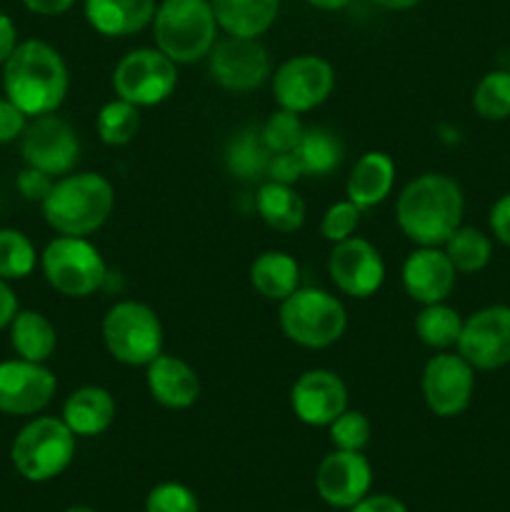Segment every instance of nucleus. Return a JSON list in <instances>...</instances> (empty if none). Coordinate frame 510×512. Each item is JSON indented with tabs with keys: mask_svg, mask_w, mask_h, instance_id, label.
Here are the masks:
<instances>
[{
	"mask_svg": "<svg viewBox=\"0 0 510 512\" xmlns=\"http://www.w3.org/2000/svg\"><path fill=\"white\" fill-rule=\"evenodd\" d=\"M145 385L150 398L168 410H188L200 398V378L188 360L160 353L145 365Z\"/></svg>",
	"mask_w": 510,
	"mask_h": 512,
	"instance_id": "20",
	"label": "nucleus"
},
{
	"mask_svg": "<svg viewBox=\"0 0 510 512\" xmlns=\"http://www.w3.org/2000/svg\"><path fill=\"white\" fill-rule=\"evenodd\" d=\"M465 195L458 180L445 173H423L410 180L395 200V223L415 245L443 248L463 225Z\"/></svg>",
	"mask_w": 510,
	"mask_h": 512,
	"instance_id": "1",
	"label": "nucleus"
},
{
	"mask_svg": "<svg viewBox=\"0 0 510 512\" xmlns=\"http://www.w3.org/2000/svg\"><path fill=\"white\" fill-rule=\"evenodd\" d=\"M95 130H98V138L113 148L133 143L140 130V108L128 100H110L100 108L98 118H95Z\"/></svg>",
	"mask_w": 510,
	"mask_h": 512,
	"instance_id": "32",
	"label": "nucleus"
},
{
	"mask_svg": "<svg viewBox=\"0 0 510 512\" xmlns=\"http://www.w3.org/2000/svg\"><path fill=\"white\" fill-rule=\"evenodd\" d=\"M15 48H18V28L10 15L0 13V65H5Z\"/></svg>",
	"mask_w": 510,
	"mask_h": 512,
	"instance_id": "45",
	"label": "nucleus"
},
{
	"mask_svg": "<svg viewBox=\"0 0 510 512\" xmlns=\"http://www.w3.org/2000/svg\"><path fill=\"white\" fill-rule=\"evenodd\" d=\"M295 153L303 163L305 175L325 178V175L340 168L345 158V145L335 130L325 128V125H315V128H305V135Z\"/></svg>",
	"mask_w": 510,
	"mask_h": 512,
	"instance_id": "28",
	"label": "nucleus"
},
{
	"mask_svg": "<svg viewBox=\"0 0 510 512\" xmlns=\"http://www.w3.org/2000/svg\"><path fill=\"white\" fill-rule=\"evenodd\" d=\"M10 345L18 358L48 363L58 348V330L38 310H18L10 323Z\"/></svg>",
	"mask_w": 510,
	"mask_h": 512,
	"instance_id": "27",
	"label": "nucleus"
},
{
	"mask_svg": "<svg viewBox=\"0 0 510 512\" xmlns=\"http://www.w3.org/2000/svg\"><path fill=\"white\" fill-rule=\"evenodd\" d=\"M40 208L45 223L58 235L88 238L113 215L115 188L100 173H68L55 180Z\"/></svg>",
	"mask_w": 510,
	"mask_h": 512,
	"instance_id": "3",
	"label": "nucleus"
},
{
	"mask_svg": "<svg viewBox=\"0 0 510 512\" xmlns=\"http://www.w3.org/2000/svg\"><path fill=\"white\" fill-rule=\"evenodd\" d=\"M303 163H300L298 153H275L270 155L268 175L265 180H275V183L295 185L300 178H303Z\"/></svg>",
	"mask_w": 510,
	"mask_h": 512,
	"instance_id": "40",
	"label": "nucleus"
},
{
	"mask_svg": "<svg viewBox=\"0 0 510 512\" xmlns=\"http://www.w3.org/2000/svg\"><path fill=\"white\" fill-rule=\"evenodd\" d=\"M255 210L270 230L298 233L305 223V200L293 185L265 180L255 193Z\"/></svg>",
	"mask_w": 510,
	"mask_h": 512,
	"instance_id": "26",
	"label": "nucleus"
},
{
	"mask_svg": "<svg viewBox=\"0 0 510 512\" xmlns=\"http://www.w3.org/2000/svg\"><path fill=\"white\" fill-rule=\"evenodd\" d=\"M328 275L343 295L368 300L383 288L385 260L370 240L353 235L333 245L328 255Z\"/></svg>",
	"mask_w": 510,
	"mask_h": 512,
	"instance_id": "14",
	"label": "nucleus"
},
{
	"mask_svg": "<svg viewBox=\"0 0 510 512\" xmlns=\"http://www.w3.org/2000/svg\"><path fill=\"white\" fill-rule=\"evenodd\" d=\"M490 230L495 238L510 248V193L498 198L490 208Z\"/></svg>",
	"mask_w": 510,
	"mask_h": 512,
	"instance_id": "42",
	"label": "nucleus"
},
{
	"mask_svg": "<svg viewBox=\"0 0 510 512\" xmlns=\"http://www.w3.org/2000/svg\"><path fill=\"white\" fill-rule=\"evenodd\" d=\"M20 155L25 165L53 178L73 173L80 160V140L73 125L58 115H38L20 135Z\"/></svg>",
	"mask_w": 510,
	"mask_h": 512,
	"instance_id": "12",
	"label": "nucleus"
},
{
	"mask_svg": "<svg viewBox=\"0 0 510 512\" xmlns=\"http://www.w3.org/2000/svg\"><path fill=\"white\" fill-rule=\"evenodd\" d=\"M328 433L335 450L363 453L365 445L370 443V435H373V425H370L368 415L348 408L328 425Z\"/></svg>",
	"mask_w": 510,
	"mask_h": 512,
	"instance_id": "36",
	"label": "nucleus"
},
{
	"mask_svg": "<svg viewBox=\"0 0 510 512\" xmlns=\"http://www.w3.org/2000/svg\"><path fill=\"white\" fill-rule=\"evenodd\" d=\"M473 108L493 123L510 118V70H493L480 78L473 90Z\"/></svg>",
	"mask_w": 510,
	"mask_h": 512,
	"instance_id": "34",
	"label": "nucleus"
},
{
	"mask_svg": "<svg viewBox=\"0 0 510 512\" xmlns=\"http://www.w3.org/2000/svg\"><path fill=\"white\" fill-rule=\"evenodd\" d=\"M305 135V125L298 113L278 108L263 125H260V138L270 153H295Z\"/></svg>",
	"mask_w": 510,
	"mask_h": 512,
	"instance_id": "35",
	"label": "nucleus"
},
{
	"mask_svg": "<svg viewBox=\"0 0 510 512\" xmlns=\"http://www.w3.org/2000/svg\"><path fill=\"white\" fill-rule=\"evenodd\" d=\"M278 323L290 343L305 350H325L345 335L348 313L328 290L298 288L280 303Z\"/></svg>",
	"mask_w": 510,
	"mask_h": 512,
	"instance_id": "6",
	"label": "nucleus"
},
{
	"mask_svg": "<svg viewBox=\"0 0 510 512\" xmlns=\"http://www.w3.org/2000/svg\"><path fill=\"white\" fill-rule=\"evenodd\" d=\"M25 8L35 15H63L75 5V0H23Z\"/></svg>",
	"mask_w": 510,
	"mask_h": 512,
	"instance_id": "46",
	"label": "nucleus"
},
{
	"mask_svg": "<svg viewBox=\"0 0 510 512\" xmlns=\"http://www.w3.org/2000/svg\"><path fill=\"white\" fill-rule=\"evenodd\" d=\"M458 353L475 370H498L510 363V308L488 305L463 320Z\"/></svg>",
	"mask_w": 510,
	"mask_h": 512,
	"instance_id": "15",
	"label": "nucleus"
},
{
	"mask_svg": "<svg viewBox=\"0 0 510 512\" xmlns=\"http://www.w3.org/2000/svg\"><path fill=\"white\" fill-rule=\"evenodd\" d=\"M270 78L275 103L298 115L320 108L335 90V68L320 55H293Z\"/></svg>",
	"mask_w": 510,
	"mask_h": 512,
	"instance_id": "10",
	"label": "nucleus"
},
{
	"mask_svg": "<svg viewBox=\"0 0 510 512\" xmlns=\"http://www.w3.org/2000/svg\"><path fill=\"white\" fill-rule=\"evenodd\" d=\"M155 48L168 55L175 65L205 60L218 40L210 0H163L153 18Z\"/></svg>",
	"mask_w": 510,
	"mask_h": 512,
	"instance_id": "4",
	"label": "nucleus"
},
{
	"mask_svg": "<svg viewBox=\"0 0 510 512\" xmlns=\"http://www.w3.org/2000/svg\"><path fill=\"white\" fill-rule=\"evenodd\" d=\"M40 268L53 290L65 298H90L108 280V265L88 238L58 235L40 253Z\"/></svg>",
	"mask_w": 510,
	"mask_h": 512,
	"instance_id": "8",
	"label": "nucleus"
},
{
	"mask_svg": "<svg viewBox=\"0 0 510 512\" xmlns=\"http://www.w3.org/2000/svg\"><path fill=\"white\" fill-rule=\"evenodd\" d=\"M460 330H463V318L455 308L445 303L423 305L420 313L415 315V335L423 345L433 350H450L458 345Z\"/></svg>",
	"mask_w": 510,
	"mask_h": 512,
	"instance_id": "30",
	"label": "nucleus"
},
{
	"mask_svg": "<svg viewBox=\"0 0 510 512\" xmlns=\"http://www.w3.org/2000/svg\"><path fill=\"white\" fill-rule=\"evenodd\" d=\"M393 185L395 160L388 153H383V150H368L350 168L348 183H345V195L360 210H370L390 198Z\"/></svg>",
	"mask_w": 510,
	"mask_h": 512,
	"instance_id": "23",
	"label": "nucleus"
},
{
	"mask_svg": "<svg viewBox=\"0 0 510 512\" xmlns=\"http://www.w3.org/2000/svg\"><path fill=\"white\" fill-rule=\"evenodd\" d=\"M360 215L363 210L355 203H350L348 198L338 200V203L330 205L323 213V220H320V233L328 243H343V240L353 238L355 230L360 225Z\"/></svg>",
	"mask_w": 510,
	"mask_h": 512,
	"instance_id": "38",
	"label": "nucleus"
},
{
	"mask_svg": "<svg viewBox=\"0 0 510 512\" xmlns=\"http://www.w3.org/2000/svg\"><path fill=\"white\" fill-rule=\"evenodd\" d=\"M420 388L430 413L438 418H458L473 400L475 368L460 353L443 350L425 363Z\"/></svg>",
	"mask_w": 510,
	"mask_h": 512,
	"instance_id": "13",
	"label": "nucleus"
},
{
	"mask_svg": "<svg viewBox=\"0 0 510 512\" xmlns=\"http://www.w3.org/2000/svg\"><path fill=\"white\" fill-rule=\"evenodd\" d=\"M270 150L260 138V128H243L225 148V168L238 180H263L268 175Z\"/></svg>",
	"mask_w": 510,
	"mask_h": 512,
	"instance_id": "29",
	"label": "nucleus"
},
{
	"mask_svg": "<svg viewBox=\"0 0 510 512\" xmlns=\"http://www.w3.org/2000/svg\"><path fill=\"white\" fill-rule=\"evenodd\" d=\"M53 183V175L43 173V170L38 168H30V165H25L18 173V178H15V188H18V193L23 195L28 203H43V200L48 198Z\"/></svg>",
	"mask_w": 510,
	"mask_h": 512,
	"instance_id": "39",
	"label": "nucleus"
},
{
	"mask_svg": "<svg viewBox=\"0 0 510 512\" xmlns=\"http://www.w3.org/2000/svg\"><path fill=\"white\" fill-rule=\"evenodd\" d=\"M145 512H200V503L188 485L165 480L148 493Z\"/></svg>",
	"mask_w": 510,
	"mask_h": 512,
	"instance_id": "37",
	"label": "nucleus"
},
{
	"mask_svg": "<svg viewBox=\"0 0 510 512\" xmlns=\"http://www.w3.org/2000/svg\"><path fill=\"white\" fill-rule=\"evenodd\" d=\"M63 512H98V510L88 508V505H73V508H68V510H63Z\"/></svg>",
	"mask_w": 510,
	"mask_h": 512,
	"instance_id": "49",
	"label": "nucleus"
},
{
	"mask_svg": "<svg viewBox=\"0 0 510 512\" xmlns=\"http://www.w3.org/2000/svg\"><path fill=\"white\" fill-rule=\"evenodd\" d=\"M290 408L303 425L328 428L340 413L348 410V388L333 370H305L290 388Z\"/></svg>",
	"mask_w": 510,
	"mask_h": 512,
	"instance_id": "18",
	"label": "nucleus"
},
{
	"mask_svg": "<svg viewBox=\"0 0 510 512\" xmlns=\"http://www.w3.org/2000/svg\"><path fill=\"white\" fill-rule=\"evenodd\" d=\"M78 435L63 418L40 415L25 423L10 445V460L20 478L28 483H48L63 475L75 460Z\"/></svg>",
	"mask_w": 510,
	"mask_h": 512,
	"instance_id": "5",
	"label": "nucleus"
},
{
	"mask_svg": "<svg viewBox=\"0 0 510 512\" xmlns=\"http://www.w3.org/2000/svg\"><path fill=\"white\" fill-rule=\"evenodd\" d=\"M105 350L128 368H145L163 353V323L150 305L140 300H120L103 315Z\"/></svg>",
	"mask_w": 510,
	"mask_h": 512,
	"instance_id": "7",
	"label": "nucleus"
},
{
	"mask_svg": "<svg viewBox=\"0 0 510 512\" xmlns=\"http://www.w3.org/2000/svg\"><path fill=\"white\" fill-rule=\"evenodd\" d=\"M400 280L410 300L418 305L445 303L453 295L458 270L448 260L443 248H430V245H418L413 253L405 258Z\"/></svg>",
	"mask_w": 510,
	"mask_h": 512,
	"instance_id": "19",
	"label": "nucleus"
},
{
	"mask_svg": "<svg viewBox=\"0 0 510 512\" xmlns=\"http://www.w3.org/2000/svg\"><path fill=\"white\" fill-rule=\"evenodd\" d=\"M348 512H408V508H405L403 500L393 498V495L368 493L360 503H355L353 508H348Z\"/></svg>",
	"mask_w": 510,
	"mask_h": 512,
	"instance_id": "43",
	"label": "nucleus"
},
{
	"mask_svg": "<svg viewBox=\"0 0 510 512\" xmlns=\"http://www.w3.org/2000/svg\"><path fill=\"white\" fill-rule=\"evenodd\" d=\"M373 3L385 10H410L415 8V5L423 3V0H373Z\"/></svg>",
	"mask_w": 510,
	"mask_h": 512,
	"instance_id": "48",
	"label": "nucleus"
},
{
	"mask_svg": "<svg viewBox=\"0 0 510 512\" xmlns=\"http://www.w3.org/2000/svg\"><path fill=\"white\" fill-rule=\"evenodd\" d=\"M178 88V65L158 48H135L113 68V90L120 100L153 108L165 103Z\"/></svg>",
	"mask_w": 510,
	"mask_h": 512,
	"instance_id": "9",
	"label": "nucleus"
},
{
	"mask_svg": "<svg viewBox=\"0 0 510 512\" xmlns=\"http://www.w3.org/2000/svg\"><path fill=\"white\" fill-rule=\"evenodd\" d=\"M250 285L265 300L283 303L300 288L298 260L283 250H263L250 263Z\"/></svg>",
	"mask_w": 510,
	"mask_h": 512,
	"instance_id": "25",
	"label": "nucleus"
},
{
	"mask_svg": "<svg viewBox=\"0 0 510 512\" xmlns=\"http://www.w3.org/2000/svg\"><path fill=\"white\" fill-rule=\"evenodd\" d=\"M58 393V378L45 363L15 358L0 363V413L25 418L48 408Z\"/></svg>",
	"mask_w": 510,
	"mask_h": 512,
	"instance_id": "16",
	"label": "nucleus"
},
{
	"mask_svg": "<svg viewBox=\"0 0 510 512\" xmlns=\"http://www.w3.org/2000/svg\"><path fill=\"white\" fill-rule=\"evenodd\" d=\"M210 5L218 28L238 38H260L280 13V0H210Z\"/></svg>",
	"mask_w": 510,
	"mask_h": 512,
	"instance_id": "24",
	"label": "nucleus"
},
{
	"mask_svg": "<svg viewBox=\"0 0 510 512\" xmlns=\"http://www.w3.org/2000/svg\"><path fill=\"white\" fill-rule=\"evenodd\" d=\"M70 88L63 55L45 40H23L3 65V90L28 118L50 115Z\"/></svg>",
	"mask_w": 510,
	"mask_h": 512,
	"instance_id": "2",
	"label": "nucleus"
},
{
	"mask_svg": "<svg viewBox=\"0 0 510 512\" xmlns=\"http://www.w3.org/2000/svg\"><path fill=\"white\" fill-rule=\"evenodd\" d=\"M115 415H118V403L108 388L83 385L65 398L60 418L78 438H98L105 430H110Z\"/></svg>",
	"mask_w": 510,
	"mask_h": 512,
	"instance_id": "21",
	"label": "nucleus"
},
{
	"mask_svg": "<svg viewBox=\"0 0 510 512\" xmlns=\"http://www.w3.org/2000/svg\"><path fill=\"white\" fill-rule=\"evenodd\" d=\"M373 465L363 453L333 450L325 455L315 473V490L320 500L335 510H348L370 493Z\"/></svg>",
	"mask_w": 510,
	"mask_h": 512,
	"instance_id": "17",
	"label": "nucleus"
},
{
	"mask_svg": "<svg viewBox=\"0 0 510 512\" xmlns=\"http://www.w3.org/2000/svg\"><path fill=\"white\" fill-rule=\"evenodd\" d=\"M210 78L230 93H253L273 75L268 50L258 38L225 35L208 55Z\"/></svg>",
	"mask_w": 510,
	"mask_h": 512,
	"instance_id": "11",
	"label": "nucleus"
},
{
	"mask_svg": "<svg viewBox=\"0 0 510 512\" xmlns=\"http://www.w3.org/2000/svg\"><path fill=\"white\" fill-rule=\"evenodd\" d=\"M155 0H85V20L105 38H128L155 18Z\"/></svg>",
	"mask_w": 510,
	"mask_h": 512,
	"instance_id": "22",
	"label": "nucleus"
},
{
	"mask_svg": "<svg viewBox=\"0 0 510 512\" xmlns=\"http://www.w3.org/2000/svg\"><path fill=\"white\" fill-rule=\"evenodd\" d=\"M38 265V250L33 240L15 228H0V278L23 280Z\"/></svg>",
	"mask_w": 510,
	"mask_h": 512,
	"instance_id": "33",
	"label": "nucleus"
},
{
	"mask_svg": "<svg viewBox=\"0 0 510 512\" xmlns=\"http://www.w3.org/2000/svg\"><path fill=\"white\" fill-rule=\"evenodd\" d=\"M305 3L313 5V8H318V10H328V13H335V10L348 8L353 0H305Z\"/></svg>",
	"mask_w": 510,
	"mask_h": 512,
	"instance_id": "47",
	"label": "nucleus"
},
{
	"mask_svg": "<svg viewBox=\"0 0 510 512\" xmlns=\"http://www.w3.org/2000/svg\"><path fill=\"white\" fill-rule=\"evenodd\" d=\"M25 128H28V115L13 100H0V145L20 140Z\"/></svg>",
	"mask_w": 510,
	"mask_h": 512,
	"instance_id": "41",
	"label": "nucleus"
},
{
	"mask_svg": "<svg viewBox=\"0 0 510 512\" xmlns=\"http://www.w3.org/2000/svg\"><path fill=\"white\" fill-rule=\"evenodd\" d=\"M18 310V295L10 288L8 280L0 278V330L10 328V323H13V318L18 315Z\"/></svg>",
	"mask_w": 510,
	"mask_h": 512,
	"instance_id": "44",
	"label": "nucleus"
},
{
	"mask_svg": "<svg viewBox=\"0 0 510 512\" xmlns=\"http://www.w3.org/2000/svg\"><path fill=\"white\" fill-rule=\"evenodd\" d=\"M445 255L453 263V268L463 275L480 273L493 258V243L483 230L473 225H460L453 235L443 243Z\"/></svg>",
	"mask_w": 510,
	"mask_h": 512,
	"instance_id": "31",
	"label": "nucleus"
}]
</instances>
